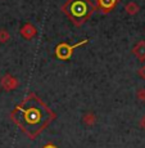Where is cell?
I'll return each instance as SVG.
<instances>
[{"mask_svg":"<svg viewBox=\"0 0 145 148\" xmlns=\"http://www.w3.org/2000/svg\"><path fill=\"white\" fill-rule=\"evenodd\" d=\"M62 10L76 26H81L91 16L94 5L90 0H67V3L62 7Z\"/></svg>","mask_w":145,"mask_h":148,"instance_id":"6da1fadb","label":"cell"},{"mask_svg":"<svg viewBox=\"0 0 145 148\" xmlns=\"http://www.w3.org/2000/svg\"><path fill=\"white\" fill-rule=\"evenodd\" d=\"M138 75L140 76L143 80H145V64L144 66H141L140 68H139V71H138Z\"/></svg>","mask_w":145,"mask_h":148,"instance_id":"8fae6325","label":"cell"},{"mask_svg":"<svg viewBox=\"0 0 145 148\" xmlns=\"http://www.w3.org/2000/svg\"><path fill=\"white\" fill-rule=\"evenodd\" d=\"M140 126H141V129L145 130V115L143 116V119L140 120Z\"/></svg>","mask_w":145,"mask_h":148,"instance_id":"7c38bea8","label":"cell"},{"mask_svg":"<svg viewBox=\"0 0 145 148\" xmlns=\"http://www.w3.org/2000/svg\"><path fill=\"white\" fill-rule=\"evenodd\" d=\"M82 122H84V125H86V126H94V125L96 124V116L95 113L93 112H86L84 113V116H82Z\"/></svg>","mask_w":145,"mask_h":148,"instance_id":"52a82bcc","label":"cell"},{"mask_svg":"<svg viewBox=\"0 0 145 148\" xmlns=\"http://www.w3.org/2000/svg\"><path fill=\"white\" fill-rule=\"evenodd\" d=\"M86 42H87V40H84V41L77 42V44H75V45H69V44H67V42H62V44L57 45V48H55V56L58 57L59 59L67 61V59H69L71 57H72V53H73V49H75V48L80 47V45L86 44Z\"/></svg>","mask_w":145,"mask_h":148,"instance_id":"7a4b0ae2","label":"cell"},{"mask_svg":"<svg viewBox=\"0 0 145 148\" xmlns=\"http://www.w3.org/2000/svg\"><path fill=\"white\" fill-rule=\"evenodd\" d=\"M9 38H10V35L7 30H4V28L0 30V42H7L9 40Z\"/></svg>","mask_w":145,"mask_h":148,"instance_id":"9c48e42d","label":"cell"},{"mask_svg":"<svg viewBox=\"0 0 145 148\" xmlns=\"http://www.w3.org/2000/svg\"><path fill=\"white\" fill-rule=\"evenodd\" d=\"M44 148H57V147L54 146V144H46V146H45Z\"/></svg>","mask_w":145,"mask_h":148,"instance_id":"4fadbf2b","label":"cell"},{"mask_svg":"<svg viewBox=\"0 0 145 148\" xmlns=\"http://www.w3.org/2000/svg\"><path fill=\"white\" fill-rule=\"evenodd\" d=\"M116 4H117V0H98V5L104 12H109L112 8L116 7Z\"/></svg>","mask_w":145,"mask_h":148,"instance_id":"8992f818","label":"cell"},{"mask_svg":"<svg viewBox=\"0 0 145 148\" xmlns=\"http://www.w3.org/2000/svg\"><path fill=\"white\" fill-rule=\"evenodd\" d=\"M136 98L140 102H145V88H139L136 92Z\"/></svg>","mask_w":145,"mask_h":148,"instance_id":"30bf717a","label":"cell"},{"mask_svg":"<svg viewBox=\"0 0 145 148\" xmlns=\"http://www.w3.org/2000/svg\"><path fill=\"white\" fill-rule=\"evenodd\" d=\"M18 80H17L14 76L12 75H4L1 77V80H0V85H1V88L4 90H7V92H10V90H14L17 89V86H18Z\"/></svg>","mask_w":145,"mask_h":148,"instance_id":"3957f363","label":"cell"},{"mask_svg":"<svg viewBox=\"0 0 145 148\" xmlns=\"http://www.w3.org/2000/svg\"><path fill=\"white\" fill-rule=\"evenodd\" d=\"M36 32H37V31H36V27L33 26L32 23H26L21 27V35L23 36L26 40L32 39L33 36L36 35Z\"/></svg>","mask_w":145,"mask_h":148,"instance_id":"277c9868","label":"cell"},{"mask_svg":"<svg viewBox=\"0 0 145 148\" xmlns=\"http://www.w3.org/2000/svg\"><path fill=\"white\" fill-rule=\"evenodd\" d=\"M125 9H126V12L129 13V14L133 16V14L139 13V10H140V7H139L138 3H135V1H130V3H127V4H126Z\"/></svg>","mask_w":145,"mask_h":148,"instance_id":"ba28073f","label":"cell"},{"mask_svg":"<svg viewBox=\"0 0 145 148\" xmlns=\"http://www.w3.org/2000/svg\"><path fill=\"white\" fill-rule=\"evenodd\" d=\"M132 53L135 54L136 57H138L139 61L144 62V61H145V41H144V40H143V41H139L138 44L133 47Z\"/></svg>","mask_w":145,"mask_h":148,"instance_id":"5b68a950","label":"cell"}]
</instances>
